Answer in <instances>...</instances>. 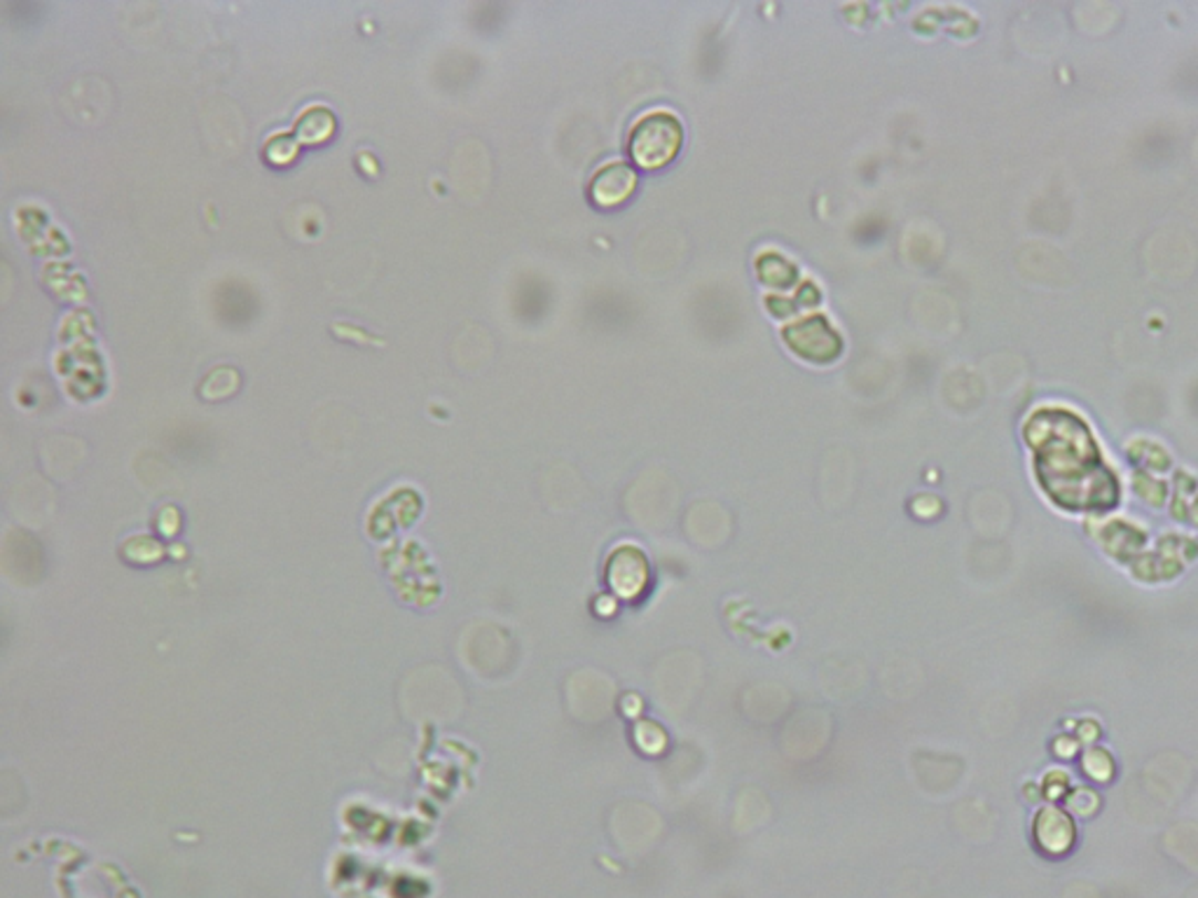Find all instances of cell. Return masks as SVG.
<instances>
[{
  "mask_svg": "<svg viewBox=\"0 0 1198 898\" xmlns=\"http://www.w3.org/2000/svg\"><path fill=\"white\" fill-rule=\"evenodd\" d=\"M681 122L667 111L646 113L629 132V155L644 169H658L673 161L681 148Z\"/></svg>",
  "mask_w": 1198,
  "mask_h": 898,
  "instance_id": "1",
  "label": "cell"
},
{
  "mask_svg": "<svg viewBox=\"0 0 1198 898\" xmlns=\"http://www.w3.org/2000/svg\"><path fill=\"white\" fill-rule=\"evenodd\" d=\"M786 344L805 361H831L841 352V337L824 316H805L786 325Z\"/></svg>",
  "mask_w": 1198,
  "mask_h": 898,
  "instance_id": "2",
  "label": "cell"
},
{
  "mask_svg": "<svg viewBox=\"0 0 1198 898\" xmlns=\"http://www.w3.org/2000/svg\"><path fill=\"white\" fill-rule=\"evenodd\" d=\"M637 174L625 161H612L604 165L591 180V197L600 207H616L635 192Z\"/></svg>",
  "mask_w": 1198,
  "mask_h": 898,
  "instance_id": "3",
  "label": "cell"
},
{
  "mask_svg": "<svg viewBox=\"0 0 1198 898\" xmlns=\"http://www.w3.org/2000/svg\"><path fill=\"white\" fill-rule=\"evenodd\" d=\"M759 268H770L773 272H763V281L770 283V285H786L791 283V279H794V268L791 264L780 258V255H763L759 260Z\"/></svg>",
  "mask_w": 1198,
  "mask_h": 898,
  "instance_id": "4",
  "label": "cell"
}]
</instances>
